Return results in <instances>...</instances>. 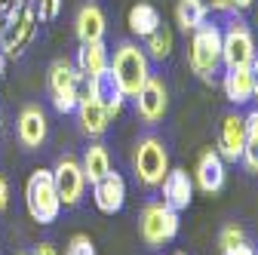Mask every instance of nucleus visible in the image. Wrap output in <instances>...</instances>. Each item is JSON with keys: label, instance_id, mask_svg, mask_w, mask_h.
I'll return each mask as SVG.
<instances>
[{"label": "nucleus", "instance_id": "f257e3e1", "mask_svg": "<svg viewBox=\"0 0 258 255\" xmlns=\"http://www.w3.org/2000/svg\"><path fill=\"white\" fill-rule=\"evenodd\" d=\"M187 65L200 80H212L221 68V28L215 22H203L190 31V43H187Z\"/></svg>", "mask_w": 258, "mask_h": 255}, {"label": "nucleus", "instance_id": "f03ea898", "mask_svg": "<svg viewBox=\"0 0 258 255\" xmlns=\"http://www.w3.org/2000/svg\"><path fill=\"white\" fill-rule=\"evenodd\" d=\"M108 68L114 71V80L120 83V89H123L126 99H136L139 89L145 86V80L151 77L148 55H145V49H142L139 43H133V40L117 43L114 58H111V65H108Z\"/></svg>", "mask_w": 258, "mask_h": 255}, {"label": "nucleus", "instance_id": "7ed1b4c3", "mask_svg": "<svg viewBox=\"0 0 258 255\" xmlns=\"http://www.w3.org/2000/svg\"><path fill=\"white\" fill-rule=\"evenodd\" d=\"M25 206L31 212V218L40 221V225H52L61 212V200L52 181V169H37L28 175L25 184Z\"/></svg>", "mask_w": 258, "mask_h": 255}, {"label": "nucleus", "instance_id": "20e7f679", "mask_svg": "<svg viewBox=\"0 0 258 255\" xmlns=\"http://www.w3.org/2000/svg\"><path fill=\"white\" fill-rule=\"evenodd\" d=\"M133 166H136V178L145 187H157L169 172V154H166L163 142H160L157 136L139 139L136 151H133Z\"/></svg>", "mask_w": 258, "mask_h": 255}, {"label": "nucleus", "instance_id": "39448f33", "mask_svg": "<svg viewBox=\"0 0 258 255\" xmlns=\"http://www.w3.org/2000/svg\"><path fill=\"white\" fill-rule=\"evenodd\" d=\"M258 55L255 37L243 19H231L221 28V65L228 68H249L252 58Z\"/></svg>", "mask_w": 258, "mask_h": 255}, {"label": "nucleus", "instance_id": "423d86ee", "mask_svg": "<svg viewBox=\"0 0 258 255\" xmlns=\"http://www.w3.org/2000/svg\"><path fill=\"white\" fill-rule=\"evenodd\" d=\"M80 74L74 71L71 61H52L49 65V77H46V86H49V95H52V108L58 114H74L77 111V102H80Z\"/></svg>", "mask_w": 258, "mask_h": 255}, {"label": "nucleus", "instance_id": "0eeeda50", "mask_svg": "<svg viewBox=\"0 0 258 255\" xmlns=\"http://www.w3.org/2000/svg\"><path fill=\"white\" fill-rule=\"evenodd\" d=\"M34 28H37V13L28 0H16V7L7 16V25L0 31V49L7 55H19L31 37H34Z\"/></svg>", "mask_w": 258, "mask_h": 255}, {"label": "nucleus", "instance_id": "6e6552de", "mask_svg": "<svg viewBox=\"0 0 258 255\" xmlns=\"http://www.w3.org/2000/svg\"><path fill=\"white\" fill-rule=\"evenodd\" d=\"M142 240L148 246H163L178 234V212L169 209L166 203H148L139 218Z\"/></svg>", "mask_w": 258, "mask_h": 255}, {"label": "nucleus", "instance_id": "1a4fd4ad", "mask_svg": "<svg viewBox=\"0 0 258 255\" xmlns=\"http://www.w3.org/2000/svg\"><path fill=\"white\" fill-rule=\"evenodd\" d=\"M52 181H55L61 206H77L80 203L86 178H83V169H80V163L74 160V157H58V163L52 169Z\"/></svg>", "mask_w": 258, "mask_h": 255}, {"label": "nucleus", "instance_id": "9d476101", "mask_svg": "<svg viewBox=\"0 0 258 255\" xmlns=\"http://www.w3.org/2000/svg\"><path fill=\"white\" fill-rule=\"evenodd\" d=\"M166 108H169L166 83L151 74L145 80V86L139 89V95H136V114H139L142 123H160V120H163V114H166Z\"/></svg>", "mask_w": 258, "mask_h": 255}, {"label": "nucleus", "instance_id": "9b49d317", "mask_svg": "<svg viewBox=\"0 0 258 255\" xmlns=\"http://www.w3.org/2000/svg\"><path fill=\"white\" fill-rule=\"evenodd\" d=\"M92 200H95V206H99V212H105V215L120 212L123 203H126V181H123V175L120 172H108L105 178H99L92 184Z\"/></svg>", "mask_w": 258, "mask_h": 255}, {"label": "nucleus", "instance_id": "f8f14e48", "mask_svg": "<svg viewBox=\"0 0 258 255\" xmlns=\"http://www.w3.org/2000/svg\"><path fill=\"white\" fill-rule=\"evenodd\" d=\"M89 92H92V99L108 111V117H117V114L123 111L126 95H123L120 83L114 80V71H111V68H105L102 74H95V77L89 80Z\"/></svg>", "mask_w": 258, "mask_h": 255}, {"label": "nucleus", "instance_id": "ddd939ff", "mask_svg": "<svg viewBox=\"0 0 258 255\" xmlns=\"http://www.w3.org/2000/svg\"><path fill=\"white\" fill-rule=\"evenodd\" d=\"M16 133H19L22 148H28V151L40 148L46 142V114H43V108L25 105L22 114H19V123H16Z\"/></svg>", "mask_w": 258, "mask_h": 255}, {"label": "nucleus", "instance_id": "4468645a", "mask_svg": "<svg viewBox=\"0 0 258 255\" xmlns=\"http://www.w3.org/2000/svg\"><path fill=\"white\" fill-rule=\"evenodd\" d=\"M246 151V130H243V117L228 114L218 126V154L221 160H240Z\"/></svg>", "mask_w": 258, "mask_h": 255}, {"label": "nucleus", "instance_id": "2eb2a0df", "mask_svg": "<svg viewBox=\"0 0 258 255\" xmlns=\"http://www.w3.org/2000/svg\"><path fill=\"white\" fill-rule=\"evenodd\" d=\"M160 184H163V203L169 209L181 212V209L190 206V200H194V181H190V175L184 169H169L166 178L160 181Z\"/></svg>", "mask_w": 258, "mask_h": 255}, {"label": "nucleus", "instance_id": "dca6fc26", "mask_svg": "<svg viewBox=\"0 0 258 255\" xmlns=\"http://www.w3.org/2000/svg\"><path fill=\"white\" fill-rule=\"evenodd\" d=\"M77 120H80V130L86 133V136H105L108 133V123H111V117H108V111L92 99V92H83L80 95V102H77Z\"/></svg>", "mask_w": 258, "mask_h": 255}, {"label": "nucleus", "instance_id": "f3484780", "mask_svg": "<svg viewBox=\"0 0 258 255\" xmlns=\"http://www.w3.org/2000/svg\"><path fill=\"white\" fill-rule=\"evenodd\" d=\"M197 184L200 190H206V194H215V190L224 187V160H221V154L215 148L203 151L200 154V160H197Z\"/></svg>", "mask_w": 258, "mask_h": 255}, {"label": "nucleus", "instance_id": "a211bd4d", "mask_svg": "<svg viewBox=\"0 0 258 255\" xmlns=\"http://www.w3.org/2000/svg\"><path fill=\"white\" fill-rule=\"evenodd\" d=\"M105 28H108V22H105L102 7H95V4L80 7V13H77V19H74V31H77V40H80V43H95V40H102V37H105Z\"/></svg>", "mask_w": 258, "mask_h": 255}, {"label": "nucleus", "instance_id": "6ab92c4d", "mask_svg": "<svg viewBox=\"0 0 258 255\" xmlns=\"http://www.w3.org/2000/svg\"><path fill=\"white\" fill-rule=\"evenodd\" d=\"M111 65V58H108V46L102 40H95V43H80L77 49V74L92 80L95 74H102L105 68Z\"/></svg>", "mask_w": 258, "mask_h": 255}, {"label": "nucleus", "instance_id": "aec40b11", "mask_svg": "<svg viewBox=\"0 0 258 255\" xmlns=\"http://www.w3.org/2000/svg\"><path fill=\"white\" fill-rule=\"evenodd\" d=\"M224 95L231 105H249L252 102V71L249 68H228L224 71Z\"/></svg>", "mask_w": 258, "mask_h": 255}, {"label": "nucleus", "instance_id": "412c9836", "mask_svg": "<svg viewBox=\"0 0 258 255\" xmlns=\"http://www.w3.org/2000/svg\"><path fill=\"white\" fill-rule=\"evenodd\" d=\"M80 169H83V178L89 184H95L99 178H105L111 172V154H108V148L105 145H89L86 154H83Z\"/></svg>", "mask_w": 258, "mask_h": 255}, {"label": "nucleus", "instance_id": "4be33fe9", "mask_svg": "<svg viewBox=\"0 0 258 255\" xmlns=\"http://www.w3.org/2000/svg\"><path fill=\"white\" fill-rule=\"evenodd\" d=\"M126 25H129V31H133L136 37H148V34H154V31L163 25V19H160L157 7H151V4H136L133 10H129Z\"/></svg>", "mask_w": 258, "mask_h": 255}, {"label": "nucleus", "instance_id": "5701e85b", "mask_svg": "<svg viewBox=\"0 0 258 255\" xmlns=\"http://www.w3.org/2000/svg\"><path fill=\"white\" fill-rule=\"evenodd\" d=\"M206 13H209L206 0H178L175 4V22L181 31H194L197 25H203Z\"/></svg>", "mask_w": 258, "mask_h": 255}, {"label": "nucleus", "instance_id": "b1692460", "mask_svg": "<svg viewBox=\"0 0 258 255\" xmlns=\"http://www.w3.org/2000/svg\"><path fill=\"white\" fill-rule=\"evenodd\" d=\"M148 43H145V55H151V58H157V61H163V58H169V52H172V31H169V25H160L154 34H148L145 37Z\"/></svg>", "mask_w": 258, "mask_h": 255}, {"label": "nucleus", "instance_id": "393cba45", "mask_svg": "<svg viewBox=\"0 0 258 255\" xmlns=\"http://www.w3.org/2000/svg\"><path fill=\"white\" fill-rule=\"evenodd\" d=\"M64 255H95V246L86 234H74L68 240V249H64Z\"/></svg>", "mask_w": 258, "mask_h": 255}, {"label": "nucleus", "instance_id": "a878e982", "mask_svg": "<svg viewBox=\"0 0 258 255\" xmlns=\"http://www.w3.org/2000/svg\"><path fill=\"white\" fill-rule=\"evenodd\" d=\"M243 130H246V148H258V108L243 117Z\"/></svg>", "mask_w": 258, "mask_h": 255}, {"label": "nucleus", "instance_id": "bb28decb", "mask_svg": "<svg viewBox=\"0 0 258 255\" xmlns=\"http://www.w3.org/2000/svg\"><path fill=\"white\" fill-rule=\"evenodd\" d=\"M58 10H61V0H37V7H34L37 22H52L58 16Z\"/></svg>", "mask_w": 258, "mask_h": 255}, {"label": "nucleus", "instance_id": "cd10ccee", "mask_svg": "<svg viewBox=\"0 0 258 255\" xmlns=\"http://www.w3.org/2000/svg\"><path fill=\"white\" fill-rule=\"evenodd\" d=\"M237 243H246V234H243V228L228 225V228L221 231V237H218V246H221V249H228V246H237Z\"/></svg>", "mask_w": 258, "mask_h": 255}, {"label": "nucleus", "instance_id": "c85d7f7f", "mask_svg": "<svg viewBox=\"0 0 258 255\" xmlns=\"http://www.w3.org/2000/svg\"><path fill=\"white\" fill-rule=\"evenodd\" d=\"M221 255H255V249H252L249 243H237V246L221 249Z\"/></svg>", "mask_w": 258, "mask_h": 255}, {"label": "nucleus", "instance_id": "c756f323", "mask_svg": "<svg viewBox=\"0 0 258 255\" xmlns=\"http://www.w3.org/2000/svg\"><path fill=\"white\" fill-rule=\"evenodd\" d=\"M7 203H10V184H7L4 175H0V212L7 209Z\"/></svg>", "mask_w": 258, "mask_h": 255}, {"label": "nucleus", "instance_id": "7c9ffc66", "mask_svg": "<svg viewBox=\"0 0 258 255\" xmlns=\"http://www.w3.org/2000/svg\"><path fill=\"white\" fill-rule=\"evenodd\" d=\"M249 71H252V99H258V55L252 58V65H249Z\"/></svg>", "mask_w": 258, "mask_h": 255}, {"label": "nucleus", "instance_id": "2f4dec72", "mask_svg": "<svg viewBox=\"0 0 258 255\" xmlns=\"http://www.w3.org/2000/svg\"><path fill=\"white\" fill-rule=\"evenodd\" d=\"M31 255H58V252H55L52 243H40V246H34V252H31Z\"/></svg>", "mask_w": 258, "mask_h": 255}, {"label": "nucleus", "instance_id": "473e14b6", "mask_svg": "<svg viewBox=\"0 0 258 255\" xmlns=\"http://www.w3.org/2000/svg\"><path fill=\"white\" fill-rule=\"evenodd\" d=\"M209 4H212L215 10H221V13H228V10H234V0H209Z\"/></svg>", "mask_w": 258, "mask_h": 255}, {"label": "nucleus", "instance_id": "72a5a7b5", "mask_svg": "<svg viewBox=\"0 0 258 255\" xmlns=\"http://www.w3.org/2000/svg\"><path fill=\"white\" fill-rule=\"evenodd\" d=\"M255 4V0H234V7H240V10H249Z\"/></svg>", "mask_w": 258, "mask_h": 255}, {"label": "nucleus", "instance_id": "f704fd0d", "mask_svg": "<svg viewBox=\"0 0 258 255\" xmlns=\"http://www.w3.org/2000/svg\"><path fill=\"white\" fill-rule=\"evenodd\" d=\"M4 68H7V58L0 55V77H4Z\"/></svg>", "mask_w": 258, "mask_h": 255}, {"label": "nucleus", "instance_id": "c9c22d12", "mask_svg": "<svg viewBox=\"0 0 258 255\" xmlns=\"http://www.w3.org/2000/svg\"><path fill=\"white\" fill-rule=\"evenodd\" d=\"M0 130H4V114H0Z\"/></svg>", "mask_w": 258, "mask_h": 255}, {"label": "nucleus", "instance_id": "e433bc0d", "mask_svg": "<svg viewBox=\"0 0 258 255\" xmlns=\"http://www.w3.org/2000/svg\"><path fill=\"white\" fill-rule=\"evenodd\" d=\"M172 255H184V252H172Z\"/></svg>", "mask_w": 258, "mask_h": 255}, {"label": "nucleus", "instance_id": "4c0bfd02", "mask_svg": "<svg viewBox=\"0 0 258 255\" xmlns=\"http://www.w3.org/2000/svg\"><path fill=\"white\" fill-rule=\"evenodd\" d=\"M16 255H28V252H16Z\"/></svg>", "mask_w": 258, "mask_h": 255}, {"label": "nucleus", "instance_id": "58836bf2", "mask_svg": "<svg viewBox=\"0 0 258 255\" xmlns=\"http://www.w3.org/2000/svg\"><path fill=\"white\" fill-rule=\"evenodd\" d=\"M7 4H10V0H7Z\"/></svg>", "mask_w": 258, "mask_h": 255}]
</instances>
